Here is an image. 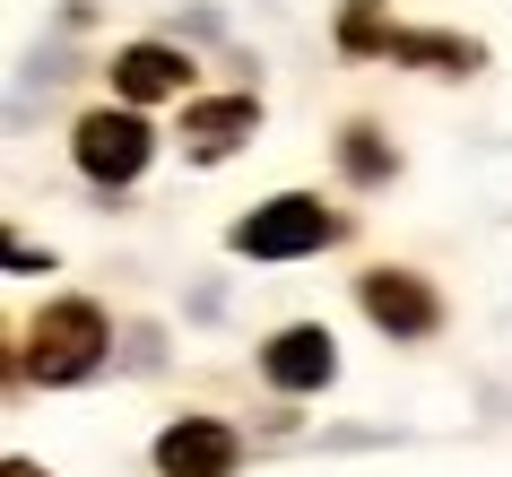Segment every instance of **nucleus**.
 <instances>
[{"label": "nucleus", "mask_w": 512, "mask_h": 477, "mask_svg": "<svg viewBox=\"0 0 512 477\" xmlns=\"http://www.w3.org/2000/svg\"><path fill=\"white\" fill-rule=\"evenodd\" d=\"M113 87H122L131 105H157V96H183V53H165V44H131V53L113 61Z\"/></svg>", "instance_id": "7"}, {"label": "nucleus", "mask_w": 512, "mask_h": 477, "mask_svg": "<svg viewBox=\"0 0 512 477\" xmlns=\"http://www.w3.org/2000/svg\"><path fill=\"white\" fill-rule=\"evenodd\" d=\"M96 356H105V313L96 304H53L35 321L27 373L35 382H79V373H96Z\"/></svg>", "instance_id": "2"}, {"label": "nucleus", "mask_w": 512, "mask_h": 477, "mask_svg": "<svg viewBox=\"0 0 512 477\" xmlns=\"http://www.w3.org/2000/svg\"><path fill=\"white\" fill-rule=\"evenodd\" d=\"M79 165L96 183H131L139 165H148V122L139 113H87L79 122Z\"/></svg>", "instance_id": "3"}, {"label": "nucleus", "mask_w": 512, "mask_h": 477, "mask_svg": "<svg viewBox=\"0 0 512 477\" xmlns=\"http://www.w3.org/2000/svg\"><path fill=\"white\" fill-rule=\"evenodd\" d=\"M157 469H165V477H226V469H235V434H226L217 417H183V425H165Z\"/></svg>", "instance_id": "4"}, {"label": "nucleus", "mask_w": 512, "mask_h": 477, "mask_svg": "<svg viewBox=\"0 0 512 477\" xmlns=\"http://www.w3.org/2000/svg\"><path fill=\"white\" fill-rule=\"evenodd\" d=\"M9 477H35V469H27V460H9Z\"/></svg>", "instance_id": "10"}, {"label": "nucleus", "mask_w": 512, "mask_h": 477, "mask_svg": "<svg viewBox=\"0 0 512 477\" xmlns=\"http://www.w3.org/2000/svg\"><path fill=\"white\" fill-rule=\"evenodd\" d=\"M330 365H339V356H330V330H278L270 356H261V373H270L278 391H322Z\"/></svg>", "instance_id": "6"}, {"label": "nucleus", "mask_w": 512, "mask_h": 477, "mask_svg": "<svg viewBox=\"0 0 512 477\" xmlns=\"http://www.w3.org/2000/svg\"><path fill=\"white\" fill-rule=\"evenodd\" d=\"M339 157H348V174H356V183H374L382 165H391V157H382V139H374V131H348V148H339Z\"/></svg>", "instance_id": "9"}, {"label": "nucleus", "mask_w": 512, "mask_h": 477, "mask_svg": "<svg viewBox=\"0 0 512 477\" xmlns=\"http://www.w3.org/2000/svg\"><path fill=\"white\" fill-rule=\"evenodd\" d=\"M339 235V217L322 209V200H304V191H287V200H270V209H252L235 226V252H252V261H296V252H322V243Z\"/></svg>", "instance_id": "1"}, {"label": "nucleus", "mask_w": 512, "mask_h": 477, "mask_svg": "<svg viewBox=\"0 0 512 477\" xmlns=\"http://www.w3.org/2000/svg\"><path fill=\"white\" fill-rule=\"evenodd\" d=\"M252 122H261V113H252V96H217V105H191V113H183V139L200 148V157H226Z\"/></svg>", "instance_id": "8"}, {"label": "nucleus", "mask_w": 512, "mask_h": 477, "mask_svg": "<svg viewBox=\"0 0 512 477\" xmlns=\"http://www.w3.org/2000/svg\"><path fill=\"white\" fill-rule=\"evenodd\" d=\"M365 313L382 321V330H400V339H426L434 330V295L408 278V269H374L365 278Z\"/></svg>", "instance_id": "5"}]
</instances>
